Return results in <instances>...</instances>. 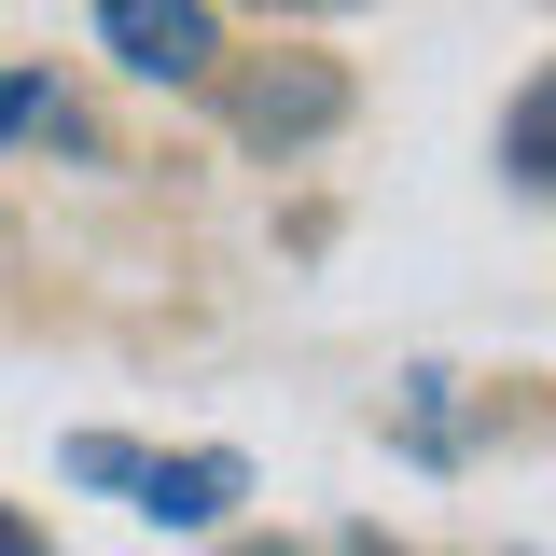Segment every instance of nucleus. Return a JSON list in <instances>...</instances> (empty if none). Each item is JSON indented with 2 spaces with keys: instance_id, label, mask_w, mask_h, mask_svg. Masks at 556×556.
<instances>
[{
  "instance_id": "nucleus-1",
  "label": "nucleus",
  "mask_w": 556,
  "mask_h": 556,
  "mask_svg": "<svg viewBox=\"0 0 556 556\" xmlns=\"http://www.w3.org/2000/svg\"><path fill=\"white\" fill-rule=\"evenodd\" d=\"M70 473H84V486H126L153 529H208V515L251 486L223 445H195V459H139V445H112V431H84V445H70Z\"/></svg>"
},
{
  "instance_id": "nucleus-2",
  "label": "nucleus",
  "mask_w": 556,
  "mask_h": 556,
  "mask_svg": "<svg viewBox=\"0 0 556 556\" xmlns=\"http://www.w3.org/2000/svg\"><path fill=\"white\" fill-rule=\"evenodd\" d=\"M98 42H112L139 84H208L223 14H208V0H98Z\"/></svg>"
},
{
  "instance_id": "nucleus-3",
  "label": "nucleus",
  "mask_w": 556,
  "mask_h": 556,
  "mask_svg": "<svg viewBox=\"0 0 556 556\" xmlns=\"http://www.w3.org/2000/svg\"><path fill=\"white\" fill-rule=\"evenodd\" d=\"M334 112H348V84H334V70H306V56L237 84V126H251V139H320Z\"/></svg>"
},
{
  "instance_id": "nucleus-4",
  "label": "nucleus",
  "mask_w": 556,
  "mask_h": 556,
  "mask_svg": "<svg viewBox=\"0 0 556 556\" xmlns=\"http://www.w3.org/2000/svg\"><path fill=\"white\" fill-rule=\"evenodd\" d=\"M0 139H84V112H70L42 70H0Z\"/></svg>"
},
{
  "instance_id": "nucleus-5",
  "label": "nucleus",
  "mask_w": 556,
  "mask_h": 556,
  "mask_svg": "<svg viewBox=\"0 0 556 556\" xmlns=\"http://www.w3.org/2000/svg\"><path fill=\"white\" fill-rule=\"evenodd\" d=\"M543 153H556V84H529V98H515V139H501V181L543 195Z\"/></svg>"
},
{
  "instance_id": "nucleus-6",
  "label": "nucleus",
  "mask_w": 556,
  "mask_h": 556,
  "mask_svg": "<svg viewBox=\"0 0 556 556\" xmlns=\"http://www.w3.org/2000/svg\"><path fill=\"white\" fill-rule=\"evenodd\" d=\"M0 556H42V543H28V529H14V515H0Z\"/></svg>"
},
{
  "instance_id": "nucleus-7",
  "label": "nucleus",
  "mask_w": 556,
  "mask_h": 556,
  "mask_svg": "<svg viewBox=\"0 0 556 556\" xmlns=\"http://www.w3.org/2000/svg\"><path fill=\"white\" fill-rule=\"evenodd\" d=\"M237 556H278V543H237Z\"/></svg>"
}]
</instances>
